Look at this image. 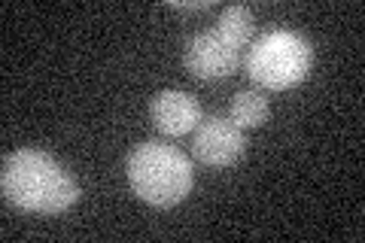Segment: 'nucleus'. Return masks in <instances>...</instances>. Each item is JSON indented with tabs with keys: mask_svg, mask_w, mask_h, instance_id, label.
Here are the masks:
<instances>
[{
	"mask_svg": "<svg viewBox=\"0 0 365 243\" xmlns=\"http://www.w3.org/2000/svg\"><path fill=\"white\" fill-rule=\"evenodd\" d=\"M4 198L25 213L58 216L79 201V182L58 158L43 149H16L0 170Z\"/></svg>",
	"mask_w": 365,
	"mask_h": 243,
	"instance_id": "nucleus-1",
	"label": "nucleus"
},
{
	"mask_svg": "<svg viewBox=\"0 0 365 243\" xmlns=\"http://www.w3.org/2000/svg\"><path fill=\"white\" fill-rule=\"evenodd\" d=\"M128 186L143 204L168 210L189 198L195 173H192L189 155H182V149L162 143V140H146L131 149L128 165Z\"/></svg>",
	"mask_w": 365,
	"mask_h": 243,
	"instance_id": "nucleus-2",
	"label": "nucleus"
},
{
	"mask_svg": "<svg viewBox=\"0 0 365 243\" xmlns=\"http://www.w3.org/2000/svg\"><path fill=\"white\" fill-rule=\"evenodd\" d=\"M314 64V49L295 31H268L250 46L244 58L247 76L265 91L302 86Z\"/></svg>",
	"mask_w": 365,
	"mask_h": 243,
	"instance_id": "nucleus-3",
	"label": "nucleus"
},
{
	"mask_svg": "<svg viewBox=\"0 0 365 243\" xmlns=\"http://www.w3.org/2000/svg\"><path fill=\"white\" fill-rule=\"evenodd\" d=\"M237 64H241V52L235 46H228L216 31L192 33L182 46V67L195 79H204V83L232 76Z\"/></svg>",
	"mask_w": 365,
	"mask_h": 243,
	"instance_id": "nucleus-4",
	"label": "nucleus"
},
{
	"mask_svg": "<svg viewBox=\"0 0 365 243\" xmlns=\"http://www.w3.org/2000/svg\"><path fill=\"white\" fill-rule=\"evenodd\" d=\"M244 149V131L232 119H222V115L201 119L195 137H192V155L207 167H232L235 161H241Z\"/></svg>",
	"mask_w": 365,
	"mask_h": 243,
	"instance_id": "nucleus-5",
	"label": "nucleus"
},
{
	"mask_svg": "<svg viewBox=\"0 0 365 243\" xmlns=\"http://www.w3.org/2000/svg\"><path fill=\"white\" fill-rule=\"evenodd\" d=\"M150 113H153V125L165 137L192 134L201 125V103L189 91H177V88L158 91Z\"/></svg>",
	"mask_w": 365,
	"mask_h": 243,
	"instance_id": "nucleus-6",
	"label": "nucleus"
},
{
	"mask_svg": "<svg viewBox=\"0 0 365 243\" xmlns=\"http://www.w3.org/2000/svg\"><path fill=\"white\" fill-rule=\"evenodd\" d=\"M253 31H256V21H253V9L250 6H225L220 21H216V33L228 43L235 46L237 52L247 49L250 43H253Z\"/></svg>",
	"mask_w": 365,
	"mask_h": 243,
	"instance_id": "nucleus-7",
	"label": "nucleus"
},
{
	"mask_svg": "<svg viewBox=\"0 0 365 243\" xmlns=\"http://www.w3.org/2000/svg\"><path fill=\"white\" fill-rule=\"evenodd\" d=\"M268 98L262 88H244L237 91L235 100H232V119L237 128L247 131V128H262V125L268 122Z\"/></svg>",
	"mask_w": 365,
	"mask_h": 243,
	"instance_id": "nucleus-8",
	"label": "nucleus"
},
{
	"mask_svg": "<svg viewBox=\"0 0 365 243\" xmlns=\"http://www.w3.org/2000/svg\"><path fill=\"white\" fill-rule=\"evenodd\" d=\"M213 0H198V4H168V9H177V13H201V9H210Z\"/></svg>",
	"mask_w": 365,
	"mask_h": 243,
	"instance_id": "nucleus-9",
	"label": "nucleus"
}]
</instances>
